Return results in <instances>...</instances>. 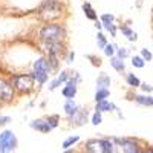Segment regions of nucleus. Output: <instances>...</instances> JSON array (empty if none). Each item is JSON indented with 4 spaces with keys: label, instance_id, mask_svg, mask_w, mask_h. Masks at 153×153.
Returning <instances> with one entry per match:
<instances>
[{
    "label": "nucleus",
    "instance_id": "obj_37",
    "mask_svg": "<svg viewBox=\"0 0 153 153\" xmlns=\"http://www.w3.org/2000/svg\"><path fill=\"white\" fill-rule=\"evenodd\" d=\"M11 121L9 117H0V124H8Z\"/></svg>",
    "mask_w": 153,
    "mask_h": 153
},
{
    "label": "nucleus",
    "instance_id": "obj_26",
    "mask_svg": "<svg viewBox=\"0 0 153 153\" xmlns=\"http://www.w3.org/2000/svg\"><path fill=\"white\" fill-rule=\"evenodd\" d=\"M97 45H98L100 49H104L107 46V38H106V35L103 32H98L97 34Z\"/></svg>",
    "mask_w": 153,
    "mask_h": 153
},
{
    "label": "nucleus",
    "instance_id": "obj_33",
    "mask_svg": "<svg viewBox=\"0 0 153 153\" xmlns=\"http://www.w3.org/2000/svg\"><path fill=\"white\" fill-rule=\"evenodd\" d=\"M141 57L144 58V61H150V60H152V57H153V54L150 52L149 49H146V48H144V49H141Z\"/></svg>",
    "mask_w": 153,
    "mask_h": 153
},
{
    "label": "nucleus",
    "instance_id": "obj_38",
    "mask_svg": "<svg viewBox=\"0 0 153 153\" xmlns=\"http://www.w3.org/2000/svg\"><path fill=\"white\" fill-rule=\"evenodd\" d=\"M74 58H75V54H74V52H69V55H68V61H66V63H69V65H71V63L74 61Z\"/></svg>",
    "mask_w": 153,
    "mask_h": 153
},
{
    "label": "nucleus",
    "instance_id": "obj_13",
    "mask_svg": "<svg viewBox=\"0 0 153 153\" xmlns=\"http://www.w3.org/2000/svg\"><path fill=\"white\" fill-rule=\"evenodd\" d=\"M32 72H40V74H51L49 66H48V60L46 57H40L34 61V71Z\"/></svg>",
    "mask_w": 153,
    "mask_h": 153
},
{
    "label": "nucleus",
    "instance_id": "obj_11",
    "mask_svg": "<svg viewBox=\"0 0 153 153\" xmlns=\"http://www.w3.org/2000/svg\"><path fill=\"white\" fill-rule=\"evenodd\" d=\"M63 110H65L66 117H68L69 120H72L75 115L80 112V107H78V104H76L74 100H66V101H65V106H63Z\"/></svg>",
    "mask_w": 153,
    "mask_h": 153
},
{
    "label": "nucleus",
    "instance_id": "obj_40",
    "mask_svg": "<svg viewBox=\"0 0 153 153\" xmlns=\"http://www.w3.org/2000/svg\"><path fill=\"white\" fill-rule=\"evenodd\" d=\"M63 153H75L74 149H69V150H63Z\"/></svg>",
    "mask_w": 153,
    "mask_h": 153
},
{
    "label": "nucleus",
    "instance_id": "obj_22",
    "mask_svg": "<svg viewBox=\"0 0 153 153\" xmlns=\"http://www.w3.org/2000/svg\"><path fill=\"white\" fill-rule=\"evenodd\" d=\"M78 141H80V136H78V135H75V136H68L65 141H63V144H61V150H69V149H72L74 144H76Z\"/></svg>",
    "mask_w": 153,
    "mask_h": 153
},
{
    "label": "nucleus",
    "instance_id": "obj_25",
    "mask_svg": "<svg viewBox=\"0 0 153 153\" xmlns=\"http://www.w3.org/2000/svg\"><path fill=\"white\" fill-rule=\"evenodd\" d=\"M126 81H127V84H129L130 87H141V81H139V78L135 74H127Z\"/></svg>",
    "mask_w": 153,
    "mask_h": 153
},
{
    "label": "nucleus",
    "instance_id": "obj_36",
    "mask_svg": "<svg viewBox=\"0 0 153 153\" xmlns=\"http://www.w3.org/2000/svg\"><path fill=\"white\" fill-rule=\"evenodd\" d=\"M89 58L94 60L92 63H94L95 66H101V58H97V57H94V55H89Z\"/></svg>",
    "mask_w": 153,
    "mask_h": 153
},
{
    "label": "nucleus",
    "instance_id": "obj_4",
    "mask_svg": "<svg viewBox=\"0 0 153 153\" xmlns=\"http://www.w3.org/2000/svg\"><path fill=\"white\" fill-rule=\"evenodd\" d=\"M19 146V139L12 130H3L0 133V153H14Z\"/></svg>",
    "mask_w": 153,
    "mask_h": 153
},
{
    "label": "nucleus",
    "instance_id": "obj_9",
    "mask_svg": "<svg viewBox=\"0 0 153 153\" xmlns=\"http://www.w3.org/2000/svg\"><path fill=\"white\" fill-rule=\"evenodd\" d=\"M68 80H69V72H68V71H61V72L57 75V78H54L52 81L49 83L48 89H49V91H55V89H58L61 84H66Z\"/></svg>",
    "mask_w": 153,
    "mask_h": 153
},
{
    "label": "nucleus",
    "instance_id": "obj_14",
    "mask_svg": "<svg viewBox=\"0 0 153 153\" xmlns=\"http://www.w3.org/2000/svg\"><path fill=\"white\" fill-rule=\"evenodd\" d=\"M117 106H115L112 101H101V103H97L95 104V112H100V113H104V112H117Z\"/></svg>",
    "mask_w": 153,
    "mask_h": 153
},
{
    "label": "nucleus",
    "instance_id": "obj_31",
    "mask_svg": "<svg viewBox=\"0 0 153 153\" xmlns=\"http://www.w3.org/2000/svg\"><path fill=\"white\" fill-rule=\"evenodd\" d=\"M91 121H92V124H94V126H100L101 123H103V113H100V112H95V113L92 115Z\"/></svg>",
    "mask_w": 153,
    "mask_h": 153
},
{
    "label": "nucleus",
    "instance_id": "obj_12",
    "mask_svg": "<svg viewBox=\"0 0 153 153\" xmlns=\"http://www.w3.org/2000/svg\"><path fill=\"white\" fill-rule=\"evenodd\" d=\"M31 129H34V130H37V132H42V133H49L51 130V126L48 124V121H46V118H40V120H34L31 124Z\"/></svg>",
    "mask_w": 153,
    "mask_h": 153
},
{
    "label": "nucleus",
    "instance_id": "obj_5",
    "mask_svg": "<svg viewBox=\"0 0 153 153\" xmlns=\"http://www.w3.org/2000/svg\"><path fill=\"white\" fill-rule=\"evenodd\" d=\"M115 144H118L124 153H143L139 144L132 138H112Z\"/></svg>",
    "mask_w": 153,
    "mask_h": 153
},
{
    "label": "nucleus",
    "instance_id": "obj_29",
    "mask_svg": "<svg viewBox=\"0 0 153 153\" xmlns=\"http://www.w3.org/2000/svg\"><path fill=\"white\" fill-rule=\"evenodd\" d=\"M129 55H130V51L127 49V48H117V57H118V58L126 60Z\"/></svg>",
    "mask_w": 153,
    "mask_h": 153
},
{
    "label": "nucleus",
    "instance_id": "obj_35",
    "mask_svg": "<svg viewBox=\"0 0 153 153\" xmlns=\"http://www.w3.org/2000/svg\"><path fill=\"white\" fill-rule=\"evenodd\" d=\"M141 89H143L144 92H152V91H153V86H150V84L144 83V84H141Z\"/></svg>",
    "mask_w": 153,
    "mask_h": 153
},
{
    "label": "nucleus",
    "instance_id": "obj_28",
    "mask_svg": "<svg viewBox=\"0 0 153 153\" xmlns=\"http://www.w3.org/2000/svg\"><path fill=\"white\" fill-rule=\"evenodd\" d=\"M132 65L135 68H138V69H141V68L146 66V61H144V58L141 55H135V57H132Z\"/></svg>",
    "mask_w": 153,
    "mask_h": 153
},
{
    "label": "nucleus",
    "instance_id": "obj_6",
    "mask_svg": "<svg viewBox=\"0 0 153 153\" xmlns=\"http://www.w3.org/2000/svg\"><path fill=\"white\" fill-rule=\"evenodd\" d=\"M42 45V51L46 55H63L66 51V45L63 42H40Z\"/></svg>",
    "mask_w": 153,
    "mask_h": 153
},
{
    "label": "nucleus",
    "instance_id": "obj_39",
    "mask_svg": "<svg viewBox=\"0 0 153 153\" xmlns=\"http://www.w3.org/2000/svg\"><path fill=\"white\" fill-rule=\"evenodd\" d=\"M95 28H97L98 31H100V29H103V23H101L100 20H98V22H95Z\"/></svg>",
    "mask_w": 153,
    "mask_h": 153
},
{
    "label": "nucleus",
    "instance_id": "obj_19",
    "mask_svg": "<svg viewBox=\"0 0 153 153\" xmlns=\"http://www.w3.org/2000/svg\"><path fill=\"white\" fill-rule=\"evenodd\" d=\"M86 120H87V110H80L71 121H72L74 126H84Z\"/></svg>",
    "mask_w": 153,
    "mask_h": 153
},
{
    "label": "nucleus",
    "instance_id": "obj_10",
    "mask_svg": "<svg viewBox=\"0 0 153 153\" xmlns=\"http://www.w3.org/2000/svg\"><path fill=\"white\" fill-rule=\"evenodd\" d=\"M84 152L86 153H104L101 139H89V141H86Z\"/></svg>",
    "mask_w": 153,
    "mask_h": 153
},
{
    "label": "nucleus",
    "instance_id": "obj_20",
    "mask_svg": "<svg viewBox=\"0 0 153 153\" xmlns=\"http://www.w3.org/2000/svg\"><path fill=\"white\" fill-rule=\"evenodd\" d=\"M133 100L141 106H147V107L153 106V97H150V95H135Z\"/></svg>",
    "mask_w": 153,
    "mask_h": 153
},
{
    "label": "nucleus",
    "instance_id": "obj_21",
    "mask_svg": "<svg viewBox=\"0 0 153 153\" xmlns=\"http://www.w3.org/2000/svg\"><path fill=\"white\" fill-rule=\"evenodd\" d=\"M110 66L115 69V71H118V72H124L126 71V63L124 60L118 58V57H112L110 58Z\"/></svg>",
    "mask_w": 153,
    "mask_h": 153
},
{
    "label": "nucleus",
    "instance_id": "obj_34",
    "mask_svg": "<svg viewBox=\"0 0 153 153\" xmlns=\"http://www.w3.org/2000/svg\"><path fill=\"white\" fill-rule=\"evenodd\" d=\"M69 80H72V81H75L76 84H78L81 81V76H80L78 72H69Z\"/></svg>",
    "mask_w": 153,
    "mask_h": 153
},
{
    "label": "nucleus",
    "instance_id": "obj_41",
    "mask_svg": "<svg viewBox=\"0 0 153 153\" xmlns=\"http://www.w3.org/2000/svg\"><path fill=\"white\" fill-rule=\"evenodd\" d=\"M143 153H153V149H146L143 150Z\"/></svg>",
    "mask_w": 153,
    "mask_h": 153
},
{
    "label": "nucleus",
    "instance_id": "obj_1",
    "mask_svg": "<svg viewBox=\"0 0 153 153\" xmlns=\"http://www.w3.org/2000/svg\"><path fill=\"white\" fill-rule=\"evenodd\" d=\"M37 14L38 19L45 20L46 23H54L65 14V5L60 0H43V3L38 6Z\"/></svg>",
    "mask_w": 153,
    "mask_h": 153
},
{
    "label": "nucleus",
    "instance_id": "obj_2",
    "mask_svg": "<svg viewBox=\"0 0 153 153\" xmlns=\"http://www.w3.org/2000/svg\"><path fill=\"white\" fill-rule=\"evenodd\" d=\"M40 42H63L66 38V28L58 23H46L37 32Z\"/></svg>",
    "mask_w": 153,
    "mask_h": 153
},
{
    "label": "nucleus",
    "instance_id": "obj_7",
    "mask_svg": "<svg viewBox=\"0 0 153 153\" xmlns=\"http://www.w3.org/2000/svg\"><path fill=\"white\" fill-rule=\"evenodd\" d=\"M16 91L12 87V83L6 78H0V103H9L14 100Z\"/></svg>",
    "mask_w": 153,
    "mask_h": 153
},
{
    "label": "nucleus",
    "instance_id": "obj_23",
    "mask_svg": "<svg viewBox=\"0 0 153 153\" xmlns=\"http://www.w3.org/2000/svg\"><path fill=\"white\" fill-rule=\"evenodd\" d=\"M101 144H103L104 153H115V150H117L115 143L112 141V139H109V138H103V139H101Z\"/></svg>",
    "mask_w": 153,
    "mask_h": 153
},
{
    "label": "nucleus",
    "instance_id": "obj_27",
    "mask_svg": "<svg viewBox=\"0 0 153 153\" xmlns=\"http://www.w3.org/2000/svg\"><path fill=\"white\" fill-rule=\"evenodd\" d=\"M48 124L51 126V129H57L58 124H60V118H58V115H51V117L46 118Z\"/></svg>",
    "mask_w": 153,
    "mask_h": 153
},
{
    "label": "nucleus",
    "instance_id": "obj_8",
    "mask_svg": "<svg viewBox=\"0 0 153 153\" xmlns=\"http://www.w3.org/2000/svg\"><path fill=\"white\" fill-rule=\"evenodd\" d=\"M76 92H78V84L72 80H68V83L65 84V87H63V91H61V95L66 100H74Z\"/></svg>",
    "mask_w": 153,
    "mask_h": 153
},
{
    "label": "nucleus",
    "instance_id": "obj_16",
    "mask_svg": "<svg viewBox=\"0 0 153 153\" xmlns=\"http://www.w3.org/2000/svg\"><path fill=\"white\" fill-rule=\"evenodd\" d=\"M120 31L123 32V35H124L129 42H136V40H138V34H136L130 26H127V25H123V26H120Z\"/></svg>",
    "mask_w": 153,
    "mask_h": 153
},
{
    "label": "nucleus",
    "instance_id": "obj_3",
    "mask_svg": "<svg viewBox=\"0 0 153 153\" xmlns=\"http://www.w3.org/2000/svg\"><path fill=\"white\" fill-rule=\"evenodd\" d=\"M12 87L17 94H29L32 89H34V78L31 74H19V75H14L12 76Z\"/></svg>",
    "mask_w": 153,
    "mask_h": 153
},
{
    "label": "nucleus",
    "instance_id": "obj_24",
    "mask_svg": "<svg viewBox=\"0 0 153 153\" xmlns=\"http://www.w3.org/2000/svg\"><path fill=\"white\" fill-rule=\"evenodd\" d=\"M110 95L109 89H97L95 92V103H101V101H106Z\"/></svg>",
    "mask_w": 153,
    "mask_h": 153
},
{
    "label": "nucleus",
    "instance_id": "obj_30",
    "mask_svg": "<svg viewBox=\"0 0 153 153\" xmlns=\"http://www.w3.org/2000/svg\"><path fill=\"white\" fill-rule=\"evenodd\" d=\"M104 51V54L107 55V57H115V54H117V49H115V45H112V43H107V46L103 49Z\"/></svg>",
    "mask_w": 153,
    "mask_h": 153
},
{
    "label": "nucleus",
    "instance_id": "obj_17",
    "mask_svg": "<svg viewBox=\"0 0 153 153\" xmlns=\"http://www.w3.org/2000/svg\"><path fill=\"white\" fill-rule=\"evenodd\" d=\"M83 11H84V16L89 19V20H92V22H98V14L95 12V9L92 8V5L86 2L83 3Z\"/></svg>",
    "mask_w": 153,
    "mask_h": 153
},
{
    "label": "nucleus",
    "instance_id": "obj_18",
    "mask_svg": "<svg viewBox=\"0 0 153 153\" xmlns=\"http://www.w3.org/2000/svg\"><path fill=\"white\" fill-rule=\"evenodd\" d=\"M48 60V66H49V72H57L60 68V57L57 55H46Z\"/></svg>",
    "mask_w": 153,
    "mask_h": 153
},
{
    "label": "nucleus",
    "instance_id": "obj_32",
    "mask_svg": "<svg viewBox=\"0 0 153 153\" xmlns=\"http://www.w3.org/2000/svg\"><path fill=\"white\" fill-rule=\"evenodd\" d=\"M101 23H113L115 22V16L113 14H103L100 19Z\"/></svg>",
    "mask_w": 153,
    "mask_h": 153
},
{
    "label": "nucleus",
    "instance_id": "obj_15",
    "mask_svg": "<svg viewBox=\"0 0 153 153\" xmlns=\"http://www.w3.org/2000/svg\"><path fill=\"white\" fill-rule=\"evenodd\" d=\"M110 76L106 74V72H101L97 78V89H109L110 86Z\"/></svg>",
    "mask_w": 153,
    "mask_h": 153
}]
</instances>
